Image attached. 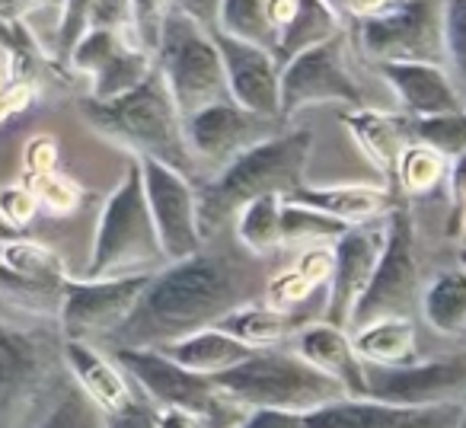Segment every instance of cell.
Returning a JSON list of instances; mask_svg holds the SVG:
<instances>
[{"label": "cell", "mask_w": 466, "mask_h": 428, "mask_svg": "<svg viewBox=\"0 0 466 428\" xmlns=\"http://www.w3.org/2000/svg\"><path fill=\"white\" fill-rule=\"evenodd\" d=\"M444 55L447 74L466 103V0H444Z\"/></svg>", "instance_id": "37"}, {"label": "cell", "mask_w": 466, "mask_h": 428, "mask_svg": "<svg viewBox=\"0 0 466 428\" xmlns=\"http://www.w3.org/2000/svg\"><path fill=\"white\" fill-rule=\"evenodd\" d=\"M0 4H4V0H0Z\"/></svg>", "instance_id": "58"}, {"label": "cell", "mask_w": 466, "mask_h": 428, "mask_svg": "<svg viewBox=\"0 0 466 428\" xmlns=\"http://www.w3.org/2000/svg\"><path fill=\"white\" fill-rule=\"evenodd\" d=\"M80 116L99 135L128 148L137 160L147 157V160H160L186 176L195 173L186 131H182V116L157 67L135 90L116 99H80Z\"/></svg>", "instance_id": "3"}, {"label": "cell", "mask_w": 466, "mask_h": 428, "mask_svg": "<svg viewBox=\"0 0 466 428\" xmlns=\"http://www.w3.org/2000/svg\"><path fill=\"white\" fill-rule=\"evenodd\" d=\"M400 413L402 406H387L368 396H345L307 413L304 428H390Z\"/></svg>", "instance_id": "32"}, {"label": "cell", "mask_w": 466, "mask_h": 428, "mask_svg": "<svg viewBox=\"0 0 466 428\" xmlns=\"http://www.w3.org/2000/svg\"><path fill=\"white\" fill-rule=\"evenodd\" d=\"M288 201L317 208V211L329 214L336 221H345L349 228L374 221V218L387 214V208H390V195L380 192V189H368V186H332V189L300 186L288 195Z\"/></svg>", "instance_id": "26"}, {"label": "cell", "mask_w": 466, "mask_h": 428, "mask_svg": "<svg viewBox=\"0 0 466 428\" xmlns=\"http://www.w3.org/2000/svg\"><path fill=\"white\" fill-rule=\"evenodd\" d=\"M383 240H387V214L368 224H355L332 243V279L329 291H326L323 323L349 332L351 311L361 301V294L368 291Z\"/></svg>", "instance_id": "17"}, {"label": "cell", "mask_w": 466, "mask_h": 428, "mask_svg": "<svg viewBox=\"0 0 466 428\" xmlns=\"http://www.w3.org/2000/svg\"><path fill=\"white\" fill-rule=\"evenodd\" d=\"M279 125L281 118L256 116V112L240 109L233 99L205 106V109L182 118V131H186V144L195 169L208 167L218 169V173L247 148L279 135Z\"/></svg>", "instance_id": "13"}, {"label": "cell", "mask_w": 466, "mask_h": 428, "mask_svg": "<svg viewBox=\"0 0 466 428\" xmlns=\"http://www.w3.org/2000/svg\"><path fill=\"white\" fill-rule=\"evenodd\" d=\"M349 230L345 221H336L317 208L281 201V240L285 243H310V247H332Z\"/></svg>", "instance_id": "33"}, {"label": "cell", "mask_w": 466, "mask_h": 428, "mask_svg": "<svg viewBox=\"0 0 466 428\" xmlns=\"http://www.w3.org/2000/svg\"><path fill=\"white\" fill-rule=\"evenodd\" d=\"M313 150L310 131H288L247 148L233 157L214 179L198 189V230L201 240L224 234L233 214L262 195H288L304 186V169Z\"/></svg>", "instance_id": "2"}, {"label": "cell", "mask_w": 466, "mask_h": 428, "mask_svg": "<svg viewBox=\"0 0 466 428\" xmlns=\"http://www.w3.org/2000/svg\"><path fill=\"white\" fill-rule=\"evenodd\" d=\"M412 135L419 144L434 150L444 160H457L466 150V109L444 112V116H425L412 122Z\"/></svg>", "instance_id": "35"}, {"label": "cell", "mask_w": 466, "mask_h": 428, "mask_svg": "<svg viewBox=\"0 0 466 428\" xmlns=\"http://www.w3.org/2000/svg\"><path fill=\"white\" fill-rule=\"evenodd\" d=\"M463 230H466V224H463Z\"/></svg>", "instance_id": "57"}, {"label": "cell", "mask_w": 466, "mask_h": 428, "mask_svg": "<svg viewBox=\"0 0 466 428\" xmlns=\"http://www.w3.org/2000/svg\"><path fill=\"white\" fill-rule=\"evenodd\" d=\"M361 48L374 65L444 67V0H396L390 10L361 20Z\"/></svg>", "instance_id": "9"}, {"label": "cell", "mask_w": 466, "mask_h": 428, "mask_svg": "<svg viewBox=\"0 0 466 428\" xmlns=\"http://www.w3.org/2000/svg\"><path fill=\"white\" fill-rule=\"evenodd\" d=\"M116 364L125 371L131 383L141 390V396L154 409L176 406L188 409L195 415H205L211 403L218 400V387L211 377L192 374L179 362L160 349H106Z\"/></svg>", "instance_id": "14"}, {"label": "cell", "mask_w": 466, "mask_h": 428, "mask_svg": "<svg viewBox=\"0 0 466 428\" xmlns=\"http://www.w3.org/2000/svg\"><path fill=\"white\" fill-rule=\"evenodd\" d=\"M137 163H141L144 195H147L163 260L176 262L198 253L205 240L198 230V189L192 186V176L147 157H141Z\"/></svg>", "instance_id": "11"}, {"label": "cell", "mask_w": 466, "mask_h": 428, "mask_svg": "<svg viewBox=\"0 0 466 428\" xmlns=\"http://www.w3.org/2000/svg\"><path fill=\"white\" fill-rule=\"evenodd\" d=\"M131 14H135V39L141 48L154 55L157 39H160L163 16L169 14V0H131Z\"/></svg>", "instance_id": "40"}, {"label": "cell", "mask_w": 466, "mask_h": 428, "mask_svg": "<svg viewBox=\"0 0 466 428\" xmlns=\"http://www.w3.org/2000/svg\"><path fill=\"white\" fill-rule=\"evenodd\" d=\"M214 33L268 48L275 55L279 26L272 20V0H220V16Z\"/></svg>", "instance_id": "31"}, {"label": "cell", "mask_w": 466, "mask_h": 428, "mask_svg": "<svg viewBox=\"0 0 466 428\" xmlns=\"http://www.w3.org/2000/svg\"><path fill=\"white\" fill-rule=\"evenodd\" d=\"M35 211H39V199H35V192L29 186L0 189V214H4V221L10 228H16L23 234V228L33 221Z\"/></svg>", "instance_id": "41"}, {"label": "cell", "mask_w": 466, "mask_h": 428, "mask_svg": "<svg viewBox=\"0 0 466 428\" xmlns=\"http://www.w3.org/2000/svg\"><path fill=\"white\" fill-rule=\"evenodd\" d=\"M0 52L7 55V61L14 67L26 65V42H23V33L14 16H7L4 10H0Z\"/></svg>", "instance_id": "47"}, {"label": "cell", "mask_w": 466, "mask_h": 428, "mask_svg": "<svg viewBox=\"0 0 466 428\" xmlns=\"http://www.w3.org/2000/svg\"><path fill=\"white\" fill-rule=\"evenodd\" d=\"M345 125H349L351 138L358 141V148L368 154V160L374 167L396 173L400 154L409 148V131L412 125L402 116H387V112L374 109H349L345 112Z\"/></svg>", "instance_id": "24"}, {"label": "cell", "mask_w": 466, "mask_h": 428, "mask_svg": "<svg viewBox=\"0 0 466 428\" xmlns=\"http://www.w3.org/2000/svg\"><path fill=\"white\" fill-rule=\"evenodd\" d=\"M0 87H4V74H0Z\"/></svg>", "instance_id": "56"}, {"label": "cell", "mask_w": 466, "mask_h": 428, "mask_svg": "<svg viewBox=\"0 0 466 428\" xmlns=\"http://www.w3.org/2000/svg\"><path fill=\"white\" fill-rule=\"evenodd\" d=\"M61 358H65L67 377L77 383L80 393H84L103 415L118 413V409H125L137 396L135 383L125 377V371L116 364V358L106 349H99V345L65 339Z\"/></svg>", "instance_id": "20"}, {"label": "cell", "mask_w": 466, "mask_h": 428, "mask_svg": "<svg viewBox=\"0 0 466 428\" xmlns=\"http://www.w3.org/2000/svg\"><path fill=\"white\" fill-rule=\"evenodd\" d=\"M272 275L266 256L233 247L208 250L167 262L150 275L135 311L99 349H167L208 326H218L237 307L266 301Z\"/></svg>", "instance_id": "1"}, {"label": "cell", "mask_w": 466, "mask_h": 428, "mask_svg": "<svg viewBox=\"0 0 466 428\" xmlns=\"http://www.w3.org/2000/svg\"><path fill=\"white\" fill-rule=\"evenodd\" d=\"M58 326H16L0 320V428H33L39 403L67 377Z\"/></svg>", "instance_id": "5"}, {"label": "cell", "mask_w": 466, "mask_h": 428, "mask_svg": "<svg viewBox=\"0 0 466 428\" xmlns=\"http://www.w3.org/2000/svg\"><path fill=\"white\" fill-rule=\"evenodd\" d=\"M419 311L425 323L441 336H463L466 332V272L444 269L421 288Z\"/></svg>", "instance_id": "29"}, {"label": "cell", "mask_w": 466, "mask_h": 428, "mask_svg": "<svg viewBox=\"0 0 466 428\" xmlns=\"http://www.w3.org/2000/svg\"><path fill=\"white\" fill-rule=\"evenodd\" d=\"M390 87L396 90L400 103L412 112L415 118L425 116H444V112L466 109L463 97L453 87L447 67L438 65H402V61H390V65H377Z\"/></svg>", "instance_id": "22"}, {"label": "cell", "mask_w": 466, "mask_h": 428, "mask_svg": "<svg viewBox=\"0 0 466 428\" xmlns=\"http://www.w3.org/2000/svg\"><path fill=\"white\" fill-rule=\"evenodd\" d=\"M243 415H247V409L237 406L233 400H227L224 393H218L211 409L201 415V428H240Z\"/></svg>", "instance_id": "46"}, {"label": "cell", "mask_w": 466, "mask_h": 428, "mask_svg": "<svg viewBox=\"0 0 466 428\" xmlns=\"http://www.w3.org/2000/svg\"><path fill=\"white\" fill-rule=\"evenodd\" d=\"M218 393L233 400L237 406L249 409H281V413L307 415L326 403L345 400V387L313 364H307L294 349L272 345L256 349L247 362L224 374L211 377Z\"/></svg>", "instance_id": "4"}, {"label": "cell", "mask_w": 466, "mask_h": 428, "mask_svg": "<svg viewBox=\"0 0 466 428\" xmlns=\"http://www.w3.org/2000/svg\"><path fill=\"white\" fill-rule=\"evenodd\" d=\"M14 237H23V234L16 228H10V224L4 221V214H0V243H4V240H14Z\"/></svg>", "instance_id": "53"}, {"label": "cell", "mask_w": 466, "mask_h": 428, "mask_svg": "<svg viewBox=\"0 0 466 428\" xmlns=\"http://www.w3.org/2000/svg\"><path fill=\"white\" fill-rule=\"evenodd\" d=\"M154 67L167 84L182 118L205 106L230 99L224 61H220L214 36L176 10L163 16L160 39L154 48Z\"/></svg>", "instance_id": "7"}, {"label": "cell", "mask_w": 466, "mask_h": 428, "mask_svg": "<svg viewBox=\"0 0 466 428\" xmlns=\"http://www.w3.org/2000/svg\"><path fill=\"white\" fill-rule=\"evenodd\" d=\"M326 7L336 16H349V20H368V16H377L383 10H390L396 0H323Z\"/></svg>", "instance_id": "48"}, {"label": "cell", "mask_w": 466, "mask_h": 428, "mask_svg": "<svg viewBox=\"0 0 466 428\" xmlns=\"http://www.w3.org/2000/svg\"><path fill=\"white\" fill-rule=\"evenodd\" d=\"M466 413L463 400L434 403V406H402L390 428H460Z\"/></svg>", "instance_id": "38"}, {"label": "cell", "mask_w": 466, "mask_h": 428, "mask_svg": "<svg viewBox=\"0 0 466 428\" xmlns=\"http://www.w3.org/2000/svg\"><path fill=\"white\" fill-rule=\"evenodd\" d=\"M368 400L387 406H434V403L466 400V352L463 355L412 362L406 368H374L364 364Z\"/></svg>", "instance_id": "16"}, {"label": "cell", "mask_w": 466, "mask_h": 428, "mask_svg": "<svg viewBox=\"0 0 466 428\" xmlns=\"http://www.w3.org/2000/svg\"><path fill=\"white\" fill-rule=\"evenodd\" d=\"M466 403V400H463ZM460 428H466V413H463V422H460Z\"/></svg>", "instance_id": "55"}, {"label": "cell", "mask_w": 466, "mask_h": 428, "mask_svg": "<svg viewBox=\"0 0 466 428\" xmlns=\"http://www.w3.org/2000/svg\"><path fill=\"white\" fill-rule=\"evenodd\" d=\"M157 266H167L160 240H157L154 218H150L144 176L137 157L128 160L122 182L106 199L96 224L90 262L84 279H118V275H147Z\"/></svg>", "instance_id": "6"}, {"label": "cell", "mask_w": 466, "mask_h": 428, "mask_svg": "<svg viewBox=\"0 0 466 428\" xmlns=\"http://www.w3.org/2000/svg\"><path fill=\"white\" fill-rule=\"evenodd\" d=\"M29 189L35 192V199H39V205H48L55 208V211H67V208H74V192L67 182H61L55 173H39L29 179Z\"/></svg>", "instance_id": "43"}, {"label": "cell", "mask_w": 466, "mask_h": 428, "mask_svg": "<svg viewBox=\"0 0 466 428\" xmlns=\"http://www.w3.org/2000/svg\"><path fill=\"white\" fill-rule=\"evenodd\" d=\"M52 160H55V144L48 138H39V141L29 144L26 150V167L33 176L39 173H52Z\"/></svg>", "instance_id": "52"}, {"label": "cell", "mask_w": 466, "mask_h": 428, "mask_svg": "<svg viewBox=\"0 0 466 428\" xmlns=\"http://www.w3.org/2000/svg\"><path fill=\"white\" fill-rule=\"evenodd\" d=\"M167 352L173 362H179L182 368H188L192 374L201 377H218L224 371L237 368L240 362H247L256 349L243 345L240 339H233L230 332L218 330V326H208V330H198L192 336L179 339V342L167 345Z\"/></svg>", "instance_id": "23"}, {"label": "cell", "mask_w": 466, "mask_h": 428, "mask_svg": "<svg viewBox=\"0 0 466 428\" xmlns=\"http://www.w3.org/2000/svg\"><path fill=\"white\" fill-rule=\"evenodd\" d=\"M396 176H400L406 192L425 195V192H431L434 186H441V179L447 176V160L434 154V150H428L425 144H409L400 154Z\"/></svg>", "instance_id": "36"}, {"label": "cell", "mask_w": 466, "mask_h": 428, "mask_svg": "<svg viewBox=\"0 0 466 428\" xmlns=\"http://www.w3.org/2000/svg\"><path fill=\"white\" fill-rule=\"evenodd\" d=\"M281 201H285L281 195H262L233 214V240L247 253L268 256L279 247H285V240H281Z\"/></svg>", "instance_id": "30"}, {"label": "cell", "mask_w": 466, "mask_h": 428, "mask_svg": "<svg viewBox=\"0 0 466 428\" xmlns=\"http://www.w3.org/2000/svg\"><path fill=\"white\" fill-rule=\"evenodd\" d=\"M33 428H106V415L80 393L71 377H65Z\"/></svg>", "instance_id": "34"}, {"label": "cell", "mask_w": 466, "mask_h": 428, "mask_svg": "<svg viewBox=\"0 0 466 428\" xmlns=\"http://www.w3.org/2000/svg\"><path fill=\"white\" fill-rule=\"evenodd\" d=\"M240 428H304V415L281 413V409H249Z\"/></svg>", "instance_id": "49"}, {"label": "cell", "mask_w": 466, "mask_h": 428, "mask_svg": "<svg viewBox=\"0 0 466 428\" xmlns=\"http://www.w3.org/2000/svg\"><path fill=\"white\" fill-rule=\"evenodd\" d=\"M67 61L93 77V99L122 97L154 71V55L144 52L131 36L112 29H86Z\"/></svg>", "instance_id": "18"}, {"label": "cell", "mask_w": 466, "mask_h": 428, "mask_svg": "<svg viewBox=\"0 0 466 428\" xmlns=\"http://www.w3.org/2000/svg\"><path fill=\"white\" fill-rule=\"evenodd\" d=\"M421 266L415 250V224L406 208L387 211V240H383L380 260L370 275L368 291L355 304L349 320V332L374 323V320L402 317L412 320L421 301Z\"/></svg>", "instance_id": "8"}, {"label": "cell", "mask_w": 466, "mask_h": 428, "mask_svg": "<svg viewBox=\"0 0 466 428\" xmlns=\"http://www.w3.org/2000/svg\"><path fill=\"white\" fill-rule=\"evenodd\" d=\"M336 36H342V26H339V16L326 7L323 0H294L288 20L279 26L275 61L285 67L300 52H307L313 46H323V42L336 39Z\"/></svg>", "instance_id": "27"}, {"label": "cell", "mask_w": 466, "mask_h": 428, "mask_svg": "<svg viewBox=\"0 0 466 428\" xmlns=\"http://www.w3.org/2000/svg\"><path fill=\"white\" fill-rule=\"evenodd\" d=\"M224 61L227 93L240 109L266 118H281V65L268 48L211 33Z\"/></svg>", "instance_id": "19"}, {"label": "cell", "mask_w": 466, "mask_h": 428, "mask_svg": "<svg viewBox=\"0 0 466 428\" xmlns=\"http://www.w3.org/2000/svg\"><path fill=\"white\" fill-rule=\"evenodd\" d=\"M65 281V266L52 250L23 237L0 243V298L4 301L35 317L58 320Z\"/></svg>", "instance_id": "15"}, {"label": "cell", "mask_w": 466, "mask_h": 428, "mask_svg": "<svg viewBox=\"0 0 466 428\" xmlns=\"http://www.w3.org/2000/svg\"><path fill=\"white\" fill-rule=\"evenodd\" d=\"M154 428H201V415L188 413V409L160 406L154 409Z\"/></svg>", "instance_id": "51"}, {"label": "cell", "mask_w": 466, "mask_h": 428, "mask_svg": "<svg viewBox=\"0 0 466 428\" xmlns=\"http://www.w3.org/2000/svg\"><path fill=\"white\" fill-rule=\"evenodd\" d=\"M169 10L188 16L192 23H198L201 29L214 33L220 16V0H169Z\"/></svg>", "instance_id": "45"}, {"label": "cell", "mask_w": 466, "mask_h": 428, "mask_svg": "<svg viewBox=\"0 0 466 428\" xmlns=\"http://www.w3.org/2000/svg\"><path fill=\"white\" fill-rule=\"evenodd\" d=\"M294 352L323 371L326 377L339 381L349 396L368 393V377H364V362L351 345V336L339 326H329L323 320H313L304 330L294 332Z\"/></svg>", "instance_id": "21"}, {"label": "cell", "mask_w": 466, "mask_h": 428, "mask_svg": "<svg viewBox=\"0 0 466 428\" xmlns=\"http://www.w3.org/2000/svg\"><path fill=\"white\" fill-rule=\"evenodd\" d=\"M33 99V90L26 84H7L0 87V122H7L10 116L23 112Z\"/></svg>", "instance_id": "50"}, {"label": "cell", "mask_w": 466, "mask_h": 428, "mask_svg": "<svg viewBox=\"0 0 466 428\" xmlns=\"http://www.w3.org/2000/svg\"><path fill=\"white\" fill-rule=\"evenodd\" d=\"M457 262H460V269L466 272V250H460V256H457Z\"/></svg>", "instance_id": "54"}, {"label": "cell", "mask_w": 466, "mask_h": 428, "mask_svg": "<svg viewBox=\"0 0 466 428\" xmlns=\"http://www.w3.org/2000/svg\"><path fill=\"white\" fill-rule=\"evenodd\" d=\"M447 186H451V228H447V234L457 237L466 224V150L457 160H451Z\"/></svg>", "instance_id": "42"}, {"label": "cell", "mask_w": 466, "mask_h": 428, "mask_svg": "<svg viewBox=\"0 0 466 428\" xmlns=\"http://www.w3.org/2000/svg\"><path fill=\"white\" fill-rule=\"evenodd\" d=\"M93 4H96V0H65V4H61L58 39H55V46H58V55L65 61H67V55H71V48L77 46L80 36L86 33Z\"/></svg>", "instance_id": "39"}, {"label": "cell", "mask_w": 466, "mask_h": 428, "mask_svg": "<svg viewBox=\"0 0 466 428\" xmlns=\"http://www.w3.org/2000/svg\"><path fill=\"white\" fill-rule=\"evenodd\" d=\"M317 103H342L351 109L364 106L361 87L345 65L342 36L307 48L281 67V122Z\"/></svg>", "instance_id": "12"}, {"label": "cell", "mask_w": 466, "mask_h": 428, "mask_svg": "<svg viewBox=\"0 0 466 428\" xmlns=\"http://www.w3.org/2000/svg\"><path fill=\"white\" fill-rule=\"evenodd\" d=\"M304 326L307 320L294 317V313L275 311L266 301H253V304H243L233 313H227L218 323V330L230 332L233 339H240L249 349H272V345L285 342L288 336L294 339V332L304 330Z\"/></svg>", "instance_id": "28"}, {"label": "cell", "mask_w": 466, "mask_h": 428, "mask_svg": "<svg viewBox=\"0 0 466 428\" xmlns=\"http://www.w3.org/2000/svg\"><path fill=\"white\" fill-rule=\"evenodd\" d=\"M150 275H118V279H67L58 307L61 339L103 345L122 320L135 311Z\"/></svg>", "instance_id": "10"}, {"label": "cell", "mask_w": 466, "mask_h": 428, "mask_svg": "<svg viewBox=\"0 0 466 428\" xmlns=\"http://www.w3.org/2000/svg\"><path fill=\"white\" fill-rule=\"evenodd\" d=\"M349 336L364 364H374V368H406V364L419 362V336H415L412 320H374V323L361 326V330L349 332Z\"/></svg>", "instance_id": "25"}, {"label": "cell", "mask_w": 466, "mask_h": 428, "mask_svg": "<svg viewBox=\"0 0 466 428\" xmlns=\"http://www.w3.org/2000/svg\"><path fill=\"white\" fill-rule=\"evenodd\" d=\"M106 428H154V406L144 396H135L125 409L106 415Z\"/></svg>", "instance_id": "44"}]
</instances>
